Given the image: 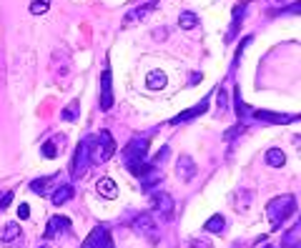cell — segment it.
<instances>
[{
	"label": "cell",
	"instance_id": "cell-1",
	"mask_svg": "<svg viewBox=\"0 0 301 248\" xmlns=\"http://www.w3.org/2000/svg\"><path fill=\"white\" fill-rule=\"evenodd\" d=\"M294 213H296V198L294 196H279V198L269 201V206H266V216H269L274 231L281 228V223L289 221Z\"/></svg>",
	"mask_w": 301,
	"mask_h": 248
},
{
	"label": "cell",
	"instance_id": "cell-2",
	"mask_svg": "<svg viewBox=\"0 0 301 248\" xmlns=\"http://www.w3.org/2000/svg\"><path fill=\"white\" fill-rule=\"evenodd\" d=\"M115 153V141L110 131H100L98 136H91V163H105Z\"/></svg>",
	"mask_w": 301,
	"mask_h": 248
},
{
	"label": "cell",
	"instance_id": "cell-3",
	"mask_svg": "<svg viewBox=\"0 0 301 248\" xmlns=\"http://www.w3.org/2000/svg\"><path fill=\"white\" fill-rule=\"evenodd\" d=\"M131 226L141 238H146L151 243H158V221L153 218V213H138Z\"/></svg>",
	"mask_w": 301,
	"mask_h": 248
},
{
	"label": "cell",
	"instance_id": "cell-4",
	"mask_svg": "<svg viewBox=\"0 0 301 248\" xmlns=\"http://www.w3.org/2000/svg\"><path fill=\"white\" fill-rule=\"evenodd\" d=\"M151 208L156 221H171L173 218V198L168 193H153L151 196Z\"/></svg>",
	"mask_w": 301,
	"mask_h": 248
},
{
	"label": "cell",
	"instance_id": "cell-5",
	"mask_svg": "<svg viewBox=\"0 0 301 248\" xmlns=\"http://www.w3.org/2000/svg\"><path fill=\"white\" fill-rule=\"evenodd\" d=\"M88 161H91V136H88L86 141H81V146L76 148V153H73V163H71V175H73V178L83 175Z\"/></svg>",
	"mask_w": 301,
	"mask_h": 248
},
{
	"label": "cell",
	"instance_id": "cell-6",
	"mask_svg": "<svg viewBox=\"0 0 301 248\" xmlns=\"http://www.w3.org/2000/svg\"><path fill=\"white\" fill-rule=\"evenodd\" d=\"M83 248H113V241H110V233L105 226H96L88 238L83 241Z\"/></svg>",
	"mask_w": 301,
	"mask_h": 248
},
{
	"label": "cell",
	"instance_id": "cell-7",
	"mask_svg": "<svg viewBox=\"0 0 301 248\" xmlns=\"http://www.w3.org/2000/svg\"><path fill=\"white\" fill-rule=\"evenodd\" d=\"M115 103L113 98V81H110V66L103 68V76H100V110H110Z\"/></svg>",
	"mask_w": 301,
	"mask_h": 248
},
{
	"label": "cell",
	"instance_id": "cell-8",
	"mask_svg": "<svg viewBox=\"0 0 301 248\" xmlns=\"http://www.w3.org/2000/svg\"><path fill=\"white\" fill-rule=\"evenodd\" d=\"M148 146H151V141L148 138H133V141H128V146L123 148V163H128V161H143L146 158V153H148Z\"/></svg>",
	"mask_w": 301,
	"mask_h": 248
},
{
	"label": "cell",
	"instance_id": "cell-9",
	"mask_svg": "<svg viewBox=\"0 0 301 248\" xmlns=\"http://www.w3.org/2000/svg\"><path fill=\"white\" fill-rule=\"evenodd\" d=\"M60 233H71V218H66V216H50L43 238L50 241L53 236H60Z\"/></svg>",
	"mask_w": 301,
	"mask_h": 248
},
{
	"label": "cell",
	"instance_id": "cell-10",
	"mask_svg": "<svg viewBox=\"0 0 301 248\" xmlns=\"http://www.w3.org/2000/svg\"><path fill=\"white\" fill-rule=\"evenodd\" d=\"M206 110H208V98H206V100H201V103H196V105H191V108H189V110H184V113H178L171 123H173V126H178V123H191V120L201 118Z\"/></svg>",
	"mask_w": 301,
	"mask_h": 248
},
{
	"label": "cell",
	"instance_id": "cell-11",
	"mask_svg": "<svg viewBox=\"0 0 301 248\" xmlns=\"http://www.w3.org/2000/svg\"><path fill=\"white\" fill-rule=\"evenodd\" d=\"M251 115H254L256 120H266V123H294V120H299V115L271 113V110H251Z\"/></svg>",
	"mask_w": 301,
	"mask_h": 248
},
{
	"label": "cell",
	"instance_id": "cell-12",
	"mask_svg": "<svg viewBox=\"0 0 301 248\" xmlns=\"http://www.w3.org/2000/svg\"><path fill=\"white\" fill-rule=\"evenodd\" d=\"M246 8H249V3H238V5L233 8V18H231V28H228V33H226V43H231V40H233V35L238 33V25L244 23Z\"/></svg>",
	"mask_w": 301,
	"mask_h": 248
},
{
	"label": "cell",
	"instance_id": "cell-13",
	"mask_svg": "<svg viewBox=\"0 0 301 248\" xmlns=\"http://www.w3.org/2000/svg\"><path fill=\"white\" fill-rule=\"evenodd\" d=\"M3 241L5 246H23V231H20V226L15 223V221H10L8 226H5V231H3Z\"/></svg>",
	"mask_w": 301,
	"mask_h": 248
},
{
	"label": "cell",
	"instance_id": "cell-14",
	"mask_svg": "<svg viewBox=\"0 0 301 248\" xmlns=\"http://www.w3.org/2000/svg\"><path fill=\"white\" fill-rule=\"evenodd\" d=\"M96 191L100 193V198H105V201H113V198L118 196V185H115V180H113V178L103 175V178L96 183Z\"/></svg>",
	"mask_w": 301,
	"mask_h": 248
},
{
	"label": "cell",
	"instance_id": "cell-15",
	"mask_svg": "<svg viewBox=\"0 0 301 248\" xmlns=\"http://www.w3.org/2000/svg\"><path fill=\"white\" fill-rule=\"evenodd\" d=\"M158 8V0H148L146 5H138V8H133L128 15H126V23H136V20H143V18H148V13H153Z\"/></svg>",
	"mask_w": 301,
	"mask_h": 248
},
{
	"label": "cell",
	"instance_id": "cell-16",
	"mask_svg": "<svg viewBox=\"0 0 301 248\" xmlns=\"http://www.w3.org/2000/svg\"><path fill=\"white\" fill-rule=\"evenodd\" d=\"M233 110H236L238 120H249V115H251V108L244 103V98H241V88L238 85H233Z\"/></svg>",
	"mask_w": 301,
	"mask_h": 248
},
{
	"label": "cell",
	"instance_id": "cell-17",
	"mask_svg": "<svg viewBox=\"0 0 301 248\" xmlns=\"http://www.w3.org/2000/svg\"><path fill=\"white\" fill-rule=\"evenodd\" d=\"M73 196H76V188H73L71 183H63V185H60V188H55V191H53L50 201H53L55 206H63V203H68Z\"/></svg>",
	"mask_w": 301,
	"mask_h": 248
},
{
	"label": "cell",
	"instance_id": "cell-18",
	"mask_svg": "<svg viewBox=\"0 0 301 248\" xmlns=\"http://www.w3.org/2000/svg\"><path fill=\"white\" fill-rule=\"evenodd\" d=\"M264 161H266V165H271V168H284V165H286V153H284L281 148H269L266 156H264Z\"/></svg>",
	"mask_w": 301,
	"mask_h": 248
},
{
	"label": "cell",
	"instance_id": "cell-19",
	"mask_svg": "<svg viewBox=\"0 0 301 248\" xmlns=\"http://www.w3.org/2000/svg\"><path fill=\"white\" fill-rule=\"evenodd\" d=\"M166 83H168V78L163 71H151L146 76V88H151V90H161V88H166Z\"/></svg>",
	"mask_w": 301,
	"mask_h": 248
},
{
	"label": "cell",
	"instance_id": "cell-20",
	"mask_svg": "<svg viewBox=\"0 0 301 248\" xmlns=\"http://www.w3.org/2000/svg\"><path fill=\"white\" fill-rule=\"evenodd\" d=\"M178 175H181V180H191L196 175V163L189 156H184L178 161Z\"/></svg>",
	"mask_w": 301,
	"mask_h": 248
},
{
	"label": "cell",
	"instance_id": "cell-21",
	"mask_svg": "<svg viewBox=\"0 0 301 248\" xmlns=\"http://www.w3.org/2000/svg\"><path fill=\"white\" fill-rule=\"evenodd\" d=\"M203 231H208V233H223V231H226V218H223L221 213L211 216V218L203 223Z\"/></svg>",
	"mask_w": 301,
	"mask_h": 248
},
{
	"label": "cell",
	"instance_id": "cell-22",
	"mask_svg": "<svg viewBox=\"0 0 301 248\" xmlns=\"http://www.w3.org/2000/svg\"><path fill=\"white\" fill-rule=\"evenodd\" d=\"M199 15L196 13H191V10H186V13H181L178 15V28H184V30H194V28H199Z\"/></svg>",
	"mask_w": 301,
	"mask_h": 248
},
{
	"label": "cell",
	"instance_id": "cell-23",
	"mask_svg": "<svg viewBox=\"0 0 301 248\" xmlns=\"http://www.w3.org/2000/svg\"><path fill=\"white\" fill-rule=\"evenodd\" d=\"M78 113H81V100H71L63 110H60V118L68 120V123H73V120L78 118Z\"/></svg>",
	"mask_w": 301,
	"mask_h": 248
},
{
	"label": "cell",
	"instance_id": "cell-24",
	"mask_svg": "<svg viewBox=\"0 0 301 248\" xmlns=\"http://www.w3.org/2000/svg\"><path fill=\"white\" fill-rule=\"evenodd\" d=\"M48 8H50V0H33V3H30V13L33 15H43V13H48Z\"/></svg>",
	"mask_w": 301,
	"mask_h": 248
},
{
	"label": "cell",
	"instance_id": "cell-25",
	"mask_svg": "<svg viewBox=\"0 0 301 248\" xmlns=\"http://www.w3.org/2000/svg\"><path fill=\"white\" fill-rule=\"evenodd\" d=\"M244 131H246V123H241V120H238V123H236V126H233L231 131H226V133H223V141H233L236 136H241Z\"/></svg>",
	"mask_w": 301,
	"mask_h": 248
},
{
	"label": "cell",
	"instance_id": "cell-26",
	"mask_svg": "<svg viewBox=\"0 0 301 248\" xmlns=\"http://www.w3.org/2000/svg\"><path fill=\"white\" fill-rule=\"evenodd\" d=\"M48 183H50V178H38V180H33V183H30V191L43 196V193L48 191Z\"/></svg>",
	"mask_w": 301,
	"mask_h": 248
},
{
	"label": "cell",
	"instance_id": "cell-27",
	"mask_svg": "<svg viewBox=\"0 0 301 248\" xmlns=\"http://www.w3.org/2000/svg\"><path fill=\"white\" fill-rule=\"evenodd\" d=\"M40 153H43L45 158H55V156H58V148H55V143H53V141H45V143H43V148H40Z\"/></svg>",
	"mask_w": 301,
	"mask_h": 248
},
{
	"label": "cell",
	"instance_id": "cell-28",
	"mask_svg": "<svg viewBox=\"0 0 301 248\" xmlns=\"http://www.w3.org/2000/svg\"><path fill=\"white\" fill-rule=\"evenodd\" d=\"M216 98H218V110H226L228 108V98H226V90L223 88L216 90Z\"/></svg>",
	"mask_w": 301,
	"mask_h": 248
},
{
	"label": "cell",
	"instance_id": "cell-29",
	"mask_svg": "<svg viewBox=\"0 0 301 248\" xmlns=\"http://www.w3.org/2000/svg\"><path fill=\"white\" fill-rule=\"evenodd\" d=\"M10 201H13V191H3V193H0V211L8 208Z\"/></svg>",
	"mask_w": 301,
	"mask_h": 248
},
{
	"label": "cell",
	"instance_id": "cell-30",
	"mask_svg": "<svg viewBox=\"0 0 301 248\" xmlns=\"http://www.w3.org/2000/svg\"><path fill=\"white\" fill-rule=\"evenodd\" d=\"M189 246H191V248H213L208 241H201V243H199V238H191V241H189Z\"/></svg>",
	"mask_w": 301,
	"mask_h": 248
},
{
	"label": "cell",
	"instance_id": "cell-31",
	"mask_svg": "<svg viewBox=\"0 0 301 248\" xmlns=\"http://www.w3.org/2000/svg\"><path fill=\"white\" fill-rule=\"evenodd\" d=\"M28 216H30V206H28V203H20V208H18V218L25 221Z\"/></svg>",
	"mask_w": 301,
	"mask_h": 248
},
{
	"label": "cell",
	"instance_id": "cell-32",
	"mask_svg": "<svg viewBox=\"0 0 301 248\" xmlns=\"http://www.w3.org/2000/svg\"><path fill=\"white\" fill-rule=\"evenodd\" d=\"M199 81H201V76H199V73H194V76H191V85H196Z\"/></svg>",
	"mask_w": 301,
	"mask_h": 248
},
{
	"label": "cell",
	"instance_id": "cell-33",
	"mask_svg": "<svg viewBox=\"0 0 301 248\" xmlns=\"http://www.w3.org/2000/svg\"><path fill=\"white\" fill-rule=\"evenodd\" d=\"M38 248H50V246H45V243H43V246H38Z\"/></svg>",
	"mask_w": 301,
	"mask_h": 248
},
{
	"label": "cell",
	"instance_id": "cell-34",
	"mask_svg": "<svg viewBox=\"0 0 301 248\" xmlns=\"http://www.w3.org/2000/svg\"><path fill=\"white\" fill-rule=\"evenodd\" d=\"M266 248H271V246H266Z\"/></svg>",
	"mask_w": 301,
	"mask_h": 248
}]
</instances>
